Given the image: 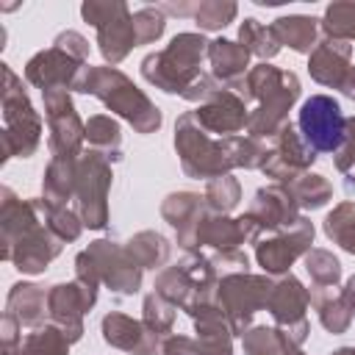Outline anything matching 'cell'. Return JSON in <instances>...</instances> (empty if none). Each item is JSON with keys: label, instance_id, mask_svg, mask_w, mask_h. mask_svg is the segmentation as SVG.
<instances>
[{"label": "cell", "instance_id": "6da1fadb", "mask_svg": "<svg viewBox=\"0 0 355 355\" xmlns=\"http://www.w3.org/2000/svg\"><path fill=\"white\" fill-rule=\"evenodd\" d=\"M300 130L311 150L336 153L347 139V119L341 105L327 94H313L300 108Z\"/></svg>", "mask_w": 355, "mask_h": 355}]
</instances>
